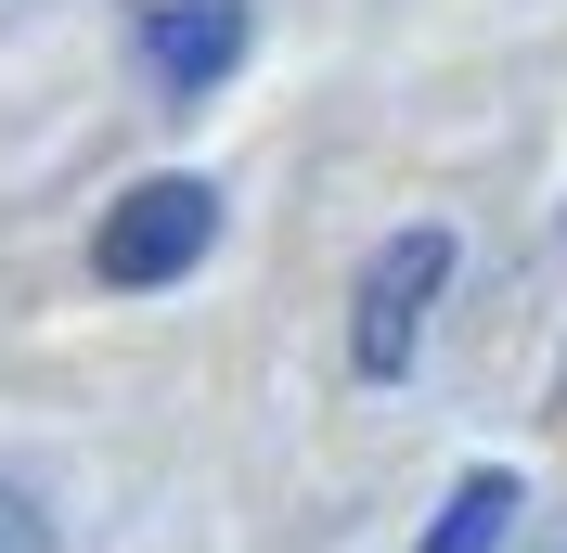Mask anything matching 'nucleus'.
Segmentation results:
<instances>
[{
	"label": "nucleus",
	"instance_id": "nucleus-3",
	"mask_svg": "<svg viewBox=\"0 0 567 553\" xmlns=\"http://www.w3.org/2000/svg\"><path fill=\"white\" fill-rule=\"evenodd\" d=\"M142 65L168 91H219L246 65V0H142Z\"/></svg>",
	"mask_w": 567,
	"mask_h": 553
},
{
	"label": "nucleus",
	"instance_id": "nucleus-2",
	"mask_svg": "<svg viewBox=\"0 0 567 553\" xmlns=\"http://www.w3.org/2000/svg\"><path fill=\"white\" fill-rule=\"evenodd\" d=\"M452 283V244L439 232H400L374 271H361V335H349V361L361 374H400L413 361V335H425V296Z\"/></svg>",
	"mask_w": 567,
	"mask_h": 553
},
{
	"label": "nucleus",
	"instance_id": "nucleus-1",
	"mask_svg": "<svg viewBox=\"0 0 567 553\" xmlns=\"http://www.w3.org/2000/svg\"><path fill=\"white\" fill-rule=\"evenodd\" d=\"M207 244H219V194H207V180H142V194H116L91 271H104V283H181Z\"/></svg>",
	"mask_w": 567,
	"mask_h": 553
},
{
	"label": "nucleus",
	"instance_id": "nucleus-4",
	"mask_svg": "<svg viewBox=\"0 0 567 553\" xmlns=\"http://www.w3.org/2000/svg\"><path fill=\"white\" fill-rule=\"evenodd\" d=\"M503 515H516V477H464L425 553H491V541H503Z\"/></svg>",
	"mask_w": 567,
	"mask_h": 553
}]
</instances>
